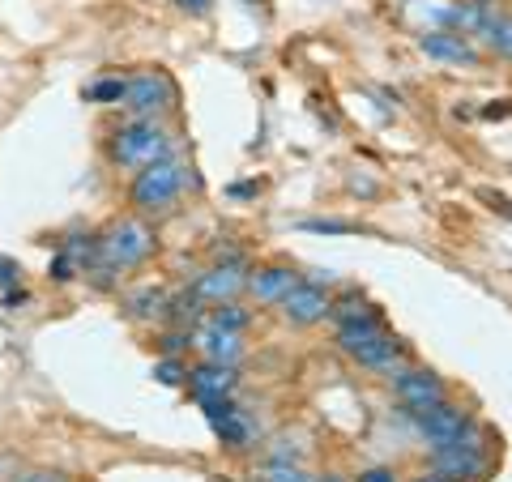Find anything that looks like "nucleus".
<instances>
[{
    "instance_id": "f257e3e1",
    "label": "nucleus",
    "mask_w": 512,
    "mask_h": 482,
    "mask_svg": "<svg viewBox=\"0 0 512 482\" xmlns=\"http://www.w3.org/2000/svg\"><path fill=\"white\" fill-rule=\"evenodd\" d=\"M154 231L141 218H120L99 235V261L86 269V278H94V286H111L124 269H137L150 261L154 252Z\"/></svg>"
},
{
    "instance_id": "f03ea898",
    "label": "nucleus",
    "mask_w": 512,
    "mask_h": 482,
    "mask_svg": "<svg viewBox=\"0 0 512 482\" xmlns=\"http://www.w3.org/2000/svg\"><path fill=\"white\" fill-rule=\"evenodd\" d=\"M338 350L367 372H397L402 367V342L380 325L372 312H359L338 325Z\"/></svg>"
},
{
    "instance_id": "7ed1b4c3",
    "label": "nucleus",
    "mask_w": 512,
    "mask_h": 482,
    "mask_svg": "<svg viewBox=\"0 0 512 482\" xmlns=\"http://www.w3.org/2000/svg\"><path fill=\"white\" fill-rule=\"evenodd\" d=\"M171 146H175V141H171L163 120H137V116H128L116 128V133H111L107 158L116 167H124V171H141V167L158 163V158H171L175 154Z\"/></svg>"
},
{
    "instance_id": "20e7f679",
    "label": "nucleus",
    "mask_w": 512,
    "mask_h": 482,
    "mask_svg": "<svg viewBox=\"0 0 512 482\" xmlns=\"http://www.w3.org/2000/svg\"><path fill=\"white\" fill-rule=\"evenodd\" d=\"M188 188V163L184 158H158V163L133 171V184H128V201H133L137 214H163L180 201V192Z\"/></svg>"
},
{
    "instance_id": "39448f33",
    "label": "nucleus",
    "mask_w": 512,
    "mask_h": 482,
    "mask_svg": "<svg viewBox=\"0 0 512 482\" xmlns=\"http://www.w3.org/2000/svg\"><path fill=\"white\" fill-rule=\"evenodd\" d=\"M414 427H419V436L427 440L431 453L457 448V444H483V431H478L470 414L461 406H453V401H440V406L414 414Z\"/></svg>"
},
{
    "instance_id": "423d86ee",
    "label": "nucleus",
    "mask_w": 512,
    "mask_h": 482,
    "mask_svg": "<svg viewBox=\"0 0 512 482\" xmlns=\"http://www.w3.org/2000/svg\"><path fill=\"white\" fill-rule=\"evenodd\" d=\"M175 82L163 69H146V73H133L124 86V111L137 120H163L167 111H175Z\"/></svg>"
},
{
    "instance_id": "0eeeda50",
    "label": "nucleus",
    "mask_w": 512,
    "mask_h": 482,
    "mask_svg": "<svg viewBox=\"0 0 512 482\" xmlns=\"http://www.w3.org/2000/svg\"><path fill=\"white\" fill-rule=\"evenodd\" d=\"M192 295H197L201 303H227V299H239L248 291V265H244V256H231V261H218L201 273L197 282L188 286Z\"/></svg>"
},
{
    "instance_id": "6e6552de",
    "label": "nucleus",
    "mask_w": 512,
    "mask_h": 482,
    "mask_svg": "<svg viewBox=\"0 0 512 482\" xmlns=\"http://www.w3.org/2000/svg\"><path fill=\"white\" fill-rule=\"evenodd\" d=\"M393 397L402 401L410 414H423L431 406H440L448 401V389L436 372H427V367H397L393 372Z\"/></svg>"
},
{
    "instance_id": "1a4fd4ad",
    "label": "nucleus",
    "mask_w": 512,
    "mask_h": 482,
    "mask_svg": "<svg viewBox=\"0 0 512 482\" xmlns=\"http://www.w3.org/2000/svg\"><path fill=\"white\" fill-rule=\"evenodd\" d=\"M278 312L286 325H299V329H308V325H320L329 312H333V299H329V286H316L308 278H299L291 291L282 295L278 303Z\"/></svg>"
},
{
    "instance_id": "9d476101",
    "label": "nucleus",
    "mask_w": 512,
    "mask_h": 482,
    "mask_svg": "<svg viewBox=\"0 0 512 482\" xmlns=\"http://www.w3.org/2000/svg\"><path fill=\"white\" fill-rule=\"evenodd\" d=\"M431 465L444 482H466V478H483L487 474V444H457V448H440L431 453Z\"/></svg>"
},
{
    "instance_id": "9b49d317",
    "label": "nucleus",
    "mask_w": 512,
    "mask_h": 482,
    "mask_svg": "<svg viewBox=\"0 0 512 482\" xmlns=\"http://www.w3.org/2000/svg\"><path fill=\"white\" fill-rule=\"evenodd\" d=\"M235 384H239V372L231 363H210L205 359L201 367H192L188 372V389H192V397L201 401V410L214 406V401H227L235 393Z\"/></svg>"
},
{
    "instance_id": "f8f14e48",
    "label": "nucleus",
    "mask_w": 512,
    "mask_h": 482,
    "mask_svg": "<svg viewBox=\"0 0 512 482\" xmlns=\"http://www.w3.org/2000/svg\"><path fill=\"white\" fill-rule=\"evenodd\" d=\"M205 419H210L214 436H218L222 444H227V448H235V453H244V448H252L256 431H252V423H248V414L239 410L231 397H227V401H214V406H205Z\"/></svg>"
},
{
    "instance_id": "ddd939ff",
    "label": "nucleus",
    "mask_w": 512,
    "mask_h": 482,
    "mask_svg": "<svg viewBox=\"0 0 512 482\" xmlns=\"http://www.w3.org/2000/svg\"><path fill=\"white\" fill-rule=\"evenodd\" d=\"M419 52L440 64H461V69H478V60H483L470 35H457V30H427L419 39Z\"/></svg>"
},
{
    "instance_id": "4468645a",
    "label": "nucleus",
    "mask_w": 512,
    "mask_h": 482,
    "mask_svg": "<svg viewBox=\"0 0 512 482\" xmlns=\"http://www.w3.org/2000/svg\"><path fill=\"white\" fill-rule=\"evenodd\" d=\"M192 346L201 350V359H210V363H239L244 359V333H235V329H218L205 320L201 329H192Z\"/></svg>"
},
{
    "instance_id": "2eb2a0df",
    "label": "nucleus",
    "mask_w": 512,
    "mask_h": 482,
    "mask_svg": "<svg viewBox=\"0 0 512 482\" xmlns=\"http://www.w3.org/2000/svg\"><path fill=\"white\" fill-rule=\"evenodd\" d=\"M299 282V273L291 269V265H265V269H256V273H248V295L256 299V303H282V295L291 291V286Z\"/></svg>"
},
{
    "instance_id": "dca6fc26",
    "label": "nucleus",
    "mask_w": 512,
    "mask_h": 482,
    "mask_svg": "<svg viewBox=\"0 0 512 482\" xmlns=\"http://www.w3.org/2000/svg\"><path fill=\"white\" fill-rule=\"evenodd\" d=\"M167 291L163 286H141V291H133L124 299V312L133 316V320H154V316H163L167 312Z\"/></svg>"
},
{
    "instance_id": "f3484780",
    "label": "nucleus",
    "mask_w": 512,
    "mask_h": 482,
    "mask_svg": "<svg viewBox=\"0 0 512 482\" xmlns=\"http://www.w3.org/2000/svg\"><path fill=\"white\" fill-rule=\"evenodd\" d=\"M478 39H483L495 56H508L512 60V18H504V13H487L483 30H478Z\"/></svg>"
},
{
    "instance_id": "a211bd4d",
    "label": "nucleus",
    "mask_w": 512,
    "mask_h": 482,
    "mask_svg": "<svg viewBox=\"0 0 512 482\" xmlns=\"http://www.w3.org/2000/svg\"><path fill=\"white\" fill-rule=\"evenodd\" d=\"M210 325H218V329H235V333H244L248 329V320H252V312L244 308V303L239 299H227V303H214L210 308Z\"/></svg>"
},
{
    "instance_id": "6ab92c4d",
    "label": "nucleus",
    "mask_w": 512,
    "mask_h": 482,
    "mask_svg": "<svg viewBox=\"0 0 512 482\" xmlns=\"http://www.w3.org/2000/svg\"><path fill=\"white\" fill-rule=\"evenodd\" d=\"M124 86H128V77H99V82L86 86V103L120 107V103H124Z\"/></svg>"
},
{
    "instance_id": "aec40b11",
    "label": "nucleus",
    "mask_w": 512,
    "mask_h": 482,
    "mask_svg": "<svg viewBox=\"0 0 512 482\" xmlns=\"http://www.w3.org/2000/svg\"><path fill=\"white\" fill-rule=\"evenodd\" d=\"M261 482H312L308 474L299 470V465H286V461H274V465H265L261 474H256Z\"/></svg>"
},
{
    "instance_id": "412c9836",
    "label": "nucleus",
    "mask_w": 512,
    "mask_h": 482,
    "mask_svg": "<svg viewBox=\"0 0 512 482\" xmlns=\"http://www.w3.org/2000/svg\"><path fill=\"white\" fill-rule=\"evenodd\" d=\"M47 273H52V278H56V282H73V278H77V273H82V265H77V261H73V256H69V252H64V248H60V252L52 256V265H47Z\"/></svg>"
},
{
    "instance_id": "4be33fe9",
    "label": "nucleus",
    "mask_w": 512,
    "mask_h": 482,
    "mask_svg": "<svg viewBox=\"0 0 512 482\" xmlns=\"http://www.w3.org/2000/svg\"><path fill=\"white\" fill-rule=\"evenodd\" d=\"M303 231H312V235H355L359 227L355 222H338V218H316V222H303Z\"/></svg>"
},
{
    "instance_id": "5701e85b",
    "label": "nucleus",
    "mask_w": 512,
    "mask_h": 482,
    "mask_svg": "<svg viewBox=\"0 0 512 482\" xmlns=\"http://www.w3.org/2000/svg\"><path fill=\"white\" fill-rule=\"evenodd\" d=\"M154 376L163 380V384H188V367H184L180 359H175V355H167L163 363L154 367Z\"/></svg>"
},
{
    "instance_id": "b1692460",
    "label": "nucleus",
    "mask_w": 512,
    "mask_h": 482,
    "mask_svg": "<svg viewBox=\"0 0 512 482\" xmlns=\"http://www.w3.org/2000/svg\"><path fill=\"white\" fill-rule=\"evenodd\" d=\"M22 282V265L13 256H0V291H13Z\"/></svg>"
},
{
    "instance_id": "393cba45",
    "label": "nucleus",
    "mask_w": 512,
    "mask_h": 482,
    "mask_svg": "<svg viewBox=\"0 0 512 482\" xmlns=\"http://www.w3.org/2000/svg\"><path fill=\"white\" fill-rule=\"evenodd\" d=\"M9 482H69V478L56 474V470H26V474H13Z\"/></svg>"
},
{
    "instance_id": "a878e982",
    "label": "nucleus",
    "mask_w": 512,
    "mask_h": 482,
    "mask_svg": "<svg viewBox=\"0 0 512 482\" xmlns=\"http://www.w3.org/2000/svg\"><path fill=\"white\" fill-rule=\"evenodd\" d=\"M359 482H397V474L389 470V465H372V470H363Z\"/></svg>"
},
{
    "instance_id": "bb28decb",
    "label": "nucleus",
    "mask_w": 512,
    "mask_h": 482,
    "mask_svg": "<svg viewBox=\"0 0 512 482\" xmlns=\"http://www.w3.org/2000/svg\"><path fill=\"white\" fill-rule=\"evenodd\" d=\"M180 9H184V13H197V18H205V13L214 9V0H180Z\"/></svg>"
},
{
    "instance_id": "cd10ccee",
    "label": "nucleus",
    "mask_w": 512,
    "mask_h": 482,
    "mask_svg": "<svg viewBox=\"0 0 512 482\" xmlns=\"http://www.w3.org/2000/svg\"><path fill=\"white\" fill-rule=\"evenodd\" d=\"M18 303H26V291H5V308H18Z\"/></svg>"
},
{
    "instance_id": "c85d7f7f",
    "label": "nucleus",
    "mask_w": 512,
    "mask_h": 482,
    "mask_svg": "<svg viewBox=\"0 0 512 482\" xmlns=\"http://www.w3.org/2000/svg\"><path fill=\"white\" fill-rule=\"evenodd\" d=\"M414 482H444L440 474H431V478H414Z\"/></svg>"
},
{
    "instance_id": "c756f323",
    "label": "nucleus",
    "mask_w": 512,
    "mask_h": 482,
    "mask_svg": "<svg viewBox=\"0 0 512 482\" xmlns=\"http://www.w3.org/2000/svg\"><path fill=\"white\" fill-rule=\"evenodd\" d=\"M320 482H346V478H338V474H329V478H320Z\"/></svg>"
},
{
    "instance_id": "7c9ffc66",
    "label": "nucleus",
    "mask_w": 512,
    "mask_h": 482,
    "mask_svg": "<svg viewBox=\"0 0 512 482\" xmlns=\"http://www.w3.org/2000/svg\"><path fill=\"white\" fill-rule=\"evenodd\" d=\"M470 5H491V0H470Z\"/></svg>"
}]
</instances>
